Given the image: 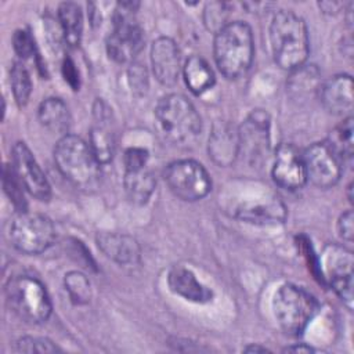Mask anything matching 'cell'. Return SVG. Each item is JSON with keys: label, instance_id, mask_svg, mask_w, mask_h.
Masks as SVG:
<instances>
[{"label": "cell", "instance_id": "cell-1", "mask_svg": "<svg viewBox=\"0 0 354 354\" xmlns=\"http://www.w3.org/2000/svg\"><path fill=\"white\" fill-rule=\"evenodd\" d=\"M268 39L272 58L285 71H293L306 64L310 40L306 22L293 11L281 10L274 14Z\"/></svg>", "mask_w": 354, "mask_h": 354}, {"label": "cell", "instance_id": "cell-2", "mask_svg": "<svg viewBox=\"0 0 354 354\" xmlns=\"http://www.w3.org/2000/svg\"><path fill=\"white\" fill-rule=\"evenodd\" d=\"M253 55V33L246 22L230 21L214 33V62L227 79H238L245 75L252 65Z\"/></svg>", "mask_w": 354, "mask_h": 354}, {"label": "cell", "instance_id": "cell-3", "mask_svg": "<svg viewBox=\"0 0 354 354\" xmlns=\"http://www.w3.org/2000/svg\"><path fill=\"white\" fill-rule=\"evenodd\" d=\"M155 126L166 141L187 144L199 134L201 116L185 95L171 93L156 104Z\"/></svg>", "mask_w": 354, "mask_h": 354}, {"label": "cell", "instance_id": "cell-4", "mask_svg": "<svg viewBox=\"0 0 354 354\" xmlns=\"http://www.w3.org/2000/svg\"><path fill=\"white\" fill-rule=\"evenodd\" d=\"M54 162L59 173L76 187L91 188L100 180L101 163L90 144L77 136H61L54 148Z\"/></svg>", "mask_w": 354, "mask_h": 354}, {"label": "cell", "instance_id": "cell-5", "mask_svg": "<svg viewBox=\"0 0 354 354\" xmlns=\"http://www.w3.org/2000/svg\"><path fill=\"white\" fill-rule=\"evenodd\" d=\"M317 299L304 288L283 283L272 297V313L279 328L289 336L301 335L318 313Z\"/></svg>", "mask_w": 354, "mask_h": 354}, {"label": "cell", "instance_id": "cell-6", "mask_svg": "<svg viewBox=\"0 0 354 354\" xmlns=\"http://www.w3.org/2000/svg\"><path fill=\"white\" fill-rule=\"evenodd\" d=\"M6 299L10 308L22 319L40 324L48 319L53 306L46 286L33 277L18 275L7 281Z\"/></svg>", "mask_w": 354, "mask_h": 354}, {"label": "cell", "instance_id": "cell-7", "mask_svg": "<svg viewBox=\"0 0 354 354\" xmlns=\"http://www.w3.org/2000/svg\"><path fill=\"white\" fill-rule=\"evenodd\" d=\"M138 6L136 1H123L118 3L113 11L106 51L116 62L133 61L144 47V32L134 17Z\"/></svg>", "mask_w": 354, "mask_h": 354}, {"label": "cell", "instance_id": "cell-8", "mask_svg": "<svg viewBox=\"0 0 354 354\" xmlns=\"http://www.w3.org/2000/svg\"><path fill=\"white\" fill-rule=\"evenodd\" d=\"M8 238L14 248L26 254H39L55 241L53 221L40 213L18 212L8 228Z\"/></svg>", "mask_w": 354, "mask_h": 354}, {"label": "cell", "instance_id": "cell-9", "mask_svg": "<svg viewBox=\"0 0 354 354\" xmlns=\"http://www.w3.org/2000/svg\"><path fill=\"white\" fill-rule=\"evenodd\" d=\"M165 181L177 198L187 202L199 201L212 189L207 170L192 159L171 162L165 170Z\"/></svg>", "mask_w": 354, "mask_h": 354}, {"label": "cell", "instance_id": "cell-10", "mask_svg": "<svg viewBox=\"0 0 354 354\" xmlns=\"http://www.w3.org/2000/svg\"><path fill=\"white\" fill-rule=\"evenodd\" d=\"M307 181L318 188L333 187L342 176V160L326 141L314 142L303 152Z\"/></svg>", "mask_w": 354, "mask_h": 354}, {"label": "cell", "instance_id": "cell-11", "mask_svg": "<svg viewBox=\"0 0 354 354\" xmlns=\"http://www.w3.org/2000/svg\"><path fill=\"white\" fill-rule=\"evenodd\" d=\"M270 115L263 109L250 112L241 127L239 134V155H245L252 163H260L267 158L270 149Z\"/></svg>", "mask_w": 354, "mask_h": 354}, {"label": "cell", "instance_id": "cell-12", "mask_svg": "<svg viewBox=\"0 0 354 354\" xmlns=\"http://www.w3.org/2000/svg\"><path fill=\"white\" fill-rule=\"evenodd\" d=\"M11 166L26 192L39 201H48L51 196L50 183L25 142H15L11 151Z\"/></svg>", "mask_w": 354, "mask_h": 354}, {"label": "cell", "instance_id": "cell-13", "mask_svg": "<svg viewBox=\"0 0 354 354\" xmlns=\"http://www.w3.org/2000/svg\"><path fill=\"white\" fill-rule=\"evenodd\" d=\"M271 174L275 184L281 188L289 191L301 188L307 183L303 153L293 144H281L275 149Z\"/></svg>", "mask_w": 354, "mask_h": 354}, {"label": "cell", "instance_id": "cell-14", "mask_svg": "<svg viewBox=\"0 0 354 354\" xmlns=\"http://www.w3.org/2000/svg\"><path fill=\"white\" fill-rule=\"evenodd\" d=\"M88 144L101 165L112 160L116 148L113 118L111 108L102 100H97L93 105V124Z\"/></svg>", "mask_w": 354, "mask_h": 354}, {"label": "cell", "instance_id": "cell-15", "mask_svg": "<svg viewBox=\"0 0 354 354\" xmlns=\"http://www.w3.org/2000/svg\"><path fill=\"white\" fill-rule=\"evenodd\" d=\"M151 65L155 77L163 86H174L181 73L180 51L176 41L160 36L151 46Z\"/></svg>", "mask_w": 354, "mask_h": 354}, {"label": "cell", "instance_id": "cell-16", "mask_svg": "<svg viewBox=\"0 0 354 354\" xmlns=\"http://www.w3.org/2000/svg\"><path fill=\"white\" fill-rule=\"evenodd\" d=\"M318 94L325 109L333 115H350L353 111V79L339 73L321 82Z\"/></svg>", "mask_w": 354, "mask_h": 354}, {"label": "cell", "instance_id": "cell-17", "mask_svg": "<svg viewBox=\"0 0 354 354\" xmlns=\"http://www.w3.org/2000/svg\"><path fill=\"white\" fill-rule=\"evenodd\" d=\"M98 249L112 261L120 266H134L140 263L141 249L138 242L123 232L101 231L95 236Z\"/></svg>", "mask_w": 354, "mask_h": 354}, {"label": "cell", "instance_id": "cell-18", "mask_svg": "<svg viewBox=\"0 0 354 354\" xmlns=\"http://www.w3.org/2000/svg\"><path fill=\"white\" fill-rule=\"evenodd\" d=\"M209 155L218 166H230L239 156L238 129L227 122L214 124L209 136Z\"/></svg>", "mask_w": 354, "mask_h": 354}, {"label": "cell", "instance_id": "cell-19", "mask_svg": "<svg viewBox=\"0 0 354 354\" xmlns=\"http://www.w3.org/2000/svg\"><path fill=\"white\" fill-rule=\"evenodd\" d=\"M167 285L174 295L181 296L188 301L207 303L213 297L212 290L203 285L191 270L181 266L173 267L169 271Z\"/></svg>", "mask_w": 354, "mask_h": 354}, {"label": "cell", "instance_id": "cell-20", "mask_svg": "<svg viewBox=\"0 0 354 354\" xmlns=\"http://www.w3.org/2000/svg\"><path fill=\"white\" fill-rule=\"evenodd\" d=\"M181 72L187 87L198 95L212 88L216 82L213 69L210 68L209 62L201 55H191L185 61Z\"/></svg>", "mask_w": 354, "mask_h": 354}, {"label": "cell", "instance_id": "cell-21", "mask_svg": "<svg viewBox=\"0 0 354 354\" xmlns=\"http://www.w3.org/2000/svg\"><path fill=\"white\" fill-rule=\"evenodd\" d=\"M40 123L51 133L68 134L71 124V113L68 105L58 97H50L41 101L37 109Z\"/></svg>", "mask_w": 354, "mask_h": 354}, {"label": "cell", "instance_id": "cell-22", "mask_svg": "<svg viewBox=\"0 0 354 354\" xmlns=\"http://www.w3.org/2000/svg\"><path fill=\"white\" fill-rule=\"evenodd\" d=\"M57 15L64 41L71 47H76L83 33V12L80 6L73 1H64L58 6Z\"/></svg>", "mask_w": 354, "mask_h": 354}, {"label": "cell", "instance_id": "cell-23", "mask_svg": "<svg viewBox=\"0 0 354 354\" xmlns=\"http://www.w3.org/2000/svg\"><path fill=\"white\" fill-rule=\"evenodd\" d=\"M123 185L126 195L133 203L144 205L151 198L152 192L155 191L156 180L151 170L145 167L138 170H129L124 171Z\"/></svg>", "mask_w": 354, "mask_h": 354}, {"label": "cell", "instance_id": "cell-24", "mask_svg": "<svg viewBox=\"0 0 354 354\" xmlns=\"http://www.w3.org/2000/svg\"><path fill=\"white\" fill-rule=\"evenodd\" d=\"M238 217L249 223H279L285 218V207L278 201L264 205H250L238 210Z\"/></svg>", "mask_w": 354, "mask_h": 354}, {"label": "cell", "instance_id": "cell-25", "mask_svg": "<svg viewBox=\"0 0 354 354\" xmlns=\"http://www.w3.org/2000/svg\"><path fill=\"white\" fill-rule=\"evenodd\" d=\"M333 152L342 162L353 156V116L348 115L343 122L335 127L330 137L326 140Z\"/></svg>", "mask_w": 354, "mask_h": 354}, {"label": "cell", "instance_id": "cell-26", "mask_svg": "<svg viewBox=\"0 0 354 354\" xmlns=\"http://www.w3.org/2000/svg\"><path fill=\"white\" fill-rule=\"evenodd\" d=\"M292 76L289 79V88L299 94H308L310 91H318L321 80L318 69L313 65H301L297 69L290 71Z\"/></svg>", "mask_w": 354, "mask_h": 354}, {"label": "cell", "instance_id": "cell-27", "mask_svg": "<svg viewBox=\"0 0 354 354\" xmlns=\"http://www.w3.org/2000/svg\"><path fill=\"white\" fill-rule=\"evenodd\" d=\"M10 86L15 102L19 106L26 105L32 93V80L22 62H14L10 69Z\"/></svg>", "mask_w": 354, "mask_h": 354}, {"label": "cell", "instance_id": "cell-28", "mask_svg": "<svg viewBox=\"0 0 354 354\" xmlns=\"http://www.w3.org/2000/svg\"><path fill=\"white\" fill-rule=\"evenodd\" d=\"M65 290L75 304H87L91 299V283L80 271H69L64 277Z\"/></svg>", "mask_w": 354, "mask_h": 354}, {"label": "cell", "instance_id": "cell-29", "mask_svg": "<svg viewBox=\"0 0 354 354\" xmlns=\"http://www.w3.org/2000/svg\"><path fill=\"white\" fill-rule=\"evenodd\" d=\"M329 282L336 295L346 303L348 308L353 307V270L351 267H342L329 274Z\"/></svg>", "mask_w": 354, "mask_h": 354}, {"label": "cell", "instance_id": "cell-30", "mask_svg": "<svg viewBox=\"0 0 354 354\" xmlns=\"http://www.w3.org/2000/svg\"><path fill=\"white\" fill-rule=\"evenodd\" d=\"M3 188L18 212L26 210V201L24 196L25 188L22 187L11 165H4L3 167Z\"/></svg>", "mask_w": 354, "mask_h": 354}, {"label": "cell", "instance_id": "cell-31", "mask_svg": "<svg viewBox=\"0 0 354 354\" xmlns=\"http://www.w3.org/2000/svg\"><path fill=\"white\" fill-rule=\"evenodd\" d=\"M228 4L221 1H213L206 4L203 10V22L206 28L212 32H218L223 26H225L228 21Z\"/></svg>", "mask_w": 354, "mask_h": 354}, {"label": "cell", "instance_id": "cell-32", "mask_svg": "<svg viewBox=\"0 0 354 354\" xmlns=\"http://www.w3.org/2000/svg\"><path fill=\"white\" fill-rule=\"evenodd\" d=\"M17 351L19 353H55L61 351L57 344H54L47 337H33V336H24L19 337L15 343Z\"/></svg>", "mask_w": 354, "mask_h": 354}, {"label": "cell", "instance_id": "cell-33", "mask_svg": "<svg viewBox=\"0 0 354 354\" xmlns=\"http://www.w3.org/2000/svg\"><path fill=\"white\" fill-rule=\"evenodd\" d=\"M12 47H14L15 54L19 58H22V59L33 57L35 55V50H36L35 40H33L30 32L26 30V29H17L14 32Z\"/></svg>", "mask_w": 354, "mask_h": 354}, {"label": "cell", "instance_id": "cell-34", "mask_svg": "<svg viewBox=\"0 0 354 354\" xmlns=\"http://www.w3.org/2000/svg\"><path fill=\"white\" fill-rule=\"evenodd\" d=\"M148 158H149V153L145 148H140V147L127 148L123 153L124 171L138 170L145 167L148 163Z\"/></svg>", "mask_w": 354, "mask_h": 354}, {"label": "cell", "instance_id": "cell-35", "mask_svg": "<svg viewBox=\"0 0 354 354\" xmlns=\"http://www.w3.org/2000/svg\"><path fill=\"white\" fill-rule=\"evenodd\" d=\"M129 80H130V84L134 91L144 93L148 86L145 68L140 64H131L130 71H129Z\"/></svg>", "mask_w": 354, "mask_h": 354}, {"label": "cell", "instance_id": "cell-36", "mask_svg": "<svg viewBox=\"0 0 354 354\" xmlns=\"http://www.w3.org/2000/svg\"><path fill=\"white\" fill-rule=\"evenodd\" d=\"M337 232H339V236L343 241H347V242L353 241V236H354V217H353L351 210H347V212L340 214V217L337 220Z\"/></svg>", "mask_w": 354, "mask_h": 354}, {"label": "cell", "instance_id": "cell-37", "mask_svg": "<svg viewBox=\"0 0 354 354\" xmlns=\"http://www.w3.org/2000/svg\"><path fill=\"white\" fill-rule=\"evenodd\" d=\"M62 75L65 82L73 88V90H79L80 82H79V72L73 64V61L71 58H65L62 62Z\"/></svg>", "mask_w": 354, "mask_h": 354}, {"label": "cell", "instance_id": "cell-38", "mask_svg": "<svg viewBox=\"0 0 354 354\" xmlns=\"http://www.w3.org/2000/svg\"><path fill=\"white\" fill-rule=\"evenodd\" d=\"M319 8L322 10V12L325 14H337L339 11H342V8L344 10V3L342 1H321L318 3Z\"/></svg>", "mask_w": 354, "mask_h": 354}, {"label": "cell", "instance_id": "cell-39", "mask_svg": "<svg viewBox=\"0 0 354 354\" xmlns=\"http://www.w3.org/2000/svg\"><path fill=\"white\" fill-rule=\"evenodd\" d=\"M283 351H289V353H313L314 348L311 346H307L306 343H300V344L289 346Z\"/></svg>", "mask_w": 354, "mask_h": 354}, {"label": "cell", "instance_id": "cell-40", "mask_svg": "<svg viewBox=\"0 0 354 354\" xmlns=\"http://www.w3.org/2000/svg\"><path fill=\"white\" fill-rule=\"evenodd\" d=\"M243 351L245 353H266V351H270V350L264 346H260V344H250V346L245 347Z\"/></svg>", "mask_w": 354, "mask_h": 354}]
</instances>
